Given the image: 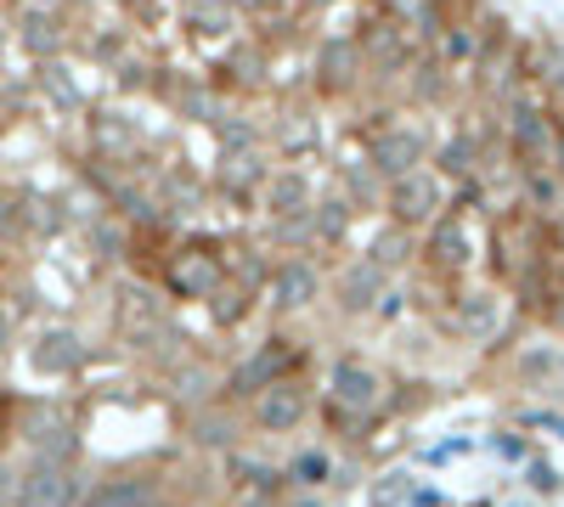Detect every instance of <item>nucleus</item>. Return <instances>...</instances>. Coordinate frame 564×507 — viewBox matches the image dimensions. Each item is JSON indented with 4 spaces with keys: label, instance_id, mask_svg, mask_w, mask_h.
<instances>
[{
    "label": "nucleus",
    "instance_id": "obj_24",
    "mask_svg": "<svg viewBox=\"0 0 564 507\" xmlns=\"http://www.w3.org/2000/svg\"><path fill=\"white\" fill-rule=\"evenodd\" d=\"M0 7H7V12H23V7H29V0H0Z\"/></svg>",
    "mask_w": 564,
    "mask_h": 507
},
{
    "label": "nucleus",
    "instance_id": "obj_11",
    "mask_svg": "<svg viewBox=\"0 0 564 507\" xmlns=\"http://www.w3.org/2000/svg\"><path fill=\"white\" fill-rule=\"evenodd\" d=\"M316 294H322V271H316L311 260H289V265L276 271V283H271L276 310H305Z\"/></svg>",
    "mask_w": 564,
    "mask_h": 507
},
{
    "label": "nucleus",
    "instance_id": "obj_7",
    "mask_svg": "<svg viewBox=\"0 0 564 507\" xmlns=\"http://www.w3.org/2000/svg\"><path fill=\"white\" fill-rule=\"evenodd\" d=\"M327 389H334V400L345 411H372V406H379V395H384V378L372 373L367 361H339L334 378H327Z\"/></svg>",
    "mask_w": 564,
    "mask_h": 507
},
{
    "label": "nucleus",
    "instance_id": "obj_6",
    "mask_svg": "<svg viewBox=\"0 0 564 507\" xmlns=\"http://www.w3.org/2000/svg\"><path fill=\"white\" fill-rule=\"evenodd\" d=\"M300 418H305V389H294V384H265L260 395H254V423L265 429V434H289V429H300Z\"/></svg>",
    "mask_w": 564,
    "mask_h": 507
},
{
    "label": "nucleus",
    "instance_id": "obj_10",
    "mask_svg": "<svg viewBox=\"0 0 564 507\" xmlns=\"http://www.w3.org/2000/svg\"><path fill=\"white\" fill-rule=\"evenodd\" d=\"M260 203H265V214H271V220H289V214H311V180H305L300 169H276V175L265 180Z\"/></svg>",
    "mask_w": 564,
    "mask_h": 507
},
{
    "label": "nucleus",
    "instance_id": "obj_23",
    "mask_svg": "<svg viewBox=\"0 0 564 507\" xmlns=\"http://www.w3.org/2000/svg\"><path fill=\"white\" fill-rule=\"evenodd\" d=\"M300 7H305V12H322V7H334V0H300Z\"/></svg>",
    "mask_w": 564,
    "mask_h": 507
},
{
    "label": "nucleus",
    "instance_id": "obj_9",
    "mask_svg": "<svg viewBox=\"0 0 564 507\" xmlns=\"http://www.w3.org/2000/svg\"><path fill=\"white\" fill-rule=\"evenodd\" d=\"M316 74H322V90H356V74H367V57L361 45H345V40H327L322 57H316Z\"/></svg>",
    "mask_w": 564,
    "mask_h": 507
},
{
    "label": "nucleus",
    "instance_id": "obj_1",
    "mask_svg": "<svg viewBox=\"0 0 564 507\" xmlns=\"http://www.w3.org/2000/svg\"><path fill=\"white\" fill-rule=\"evenodd\" d=\"M384 209L390 220L401 225V232H417V225H435L446 209H452V192H446V175L430 169V164H417L395 180H384Z\"/></svg>",
    "mask_w": 564,
    "mask_h": 507
},
{
    "label": "nucleus",
    "instance_id": "obj_2",
    "mask_svg": "<svg viewBox=\"0 0 564 507\" xmlns=\"http://www.w3.org/2000/svg\"><path fill=\"white\" fill-rule=\"evenodd\" d=\"M417 164H430V130L423 124H406V119H390L379 135L367 142V169L379 180H395Z\"/></svg>",
    "mask_w": 564,
    "mask_h": 507
},
{
    "label": "nucleus",
    "instance_id": "obj_26",
    "mask_svg": "<svg viewBox=\"0 0 564 507\" xmlns=\"http://www.w3.org/2000/svg\"><path fill=\"white\" fill-rule=\"evenodd\" d=\"M0 344H7V316H0Z\"/></svg>",
    "mask_w": 564,
    "mask_h": 507
},
{
    "label": "nucleus",
    "instance_id": "obj_19",
    "mask_svg": "<svg viewBox=\"0 0 564 507\" xmlns=\"http://www.w3.org/2000/svg\"><path fill=\"white\" fill-rule=\"evenodd\" d=\"M367 260L379 265V271H384V265H401V260H406V232H401V225H395L390 238H379V243H372V254H367Z\"/></svg>",
    "mask_w": 564,
    "mask_h": 507
},
{
    "label": "nucleus",
    "instance_id": "obj_21",
    "mask_svg": "<svg viewBox=\"0 0 564 507\" xmlns=\"http://www.w3.org/2000/svg\"><path fill=\"white\" fill-rule=\"evenodd\" d=\"M294 474H305V485H316V480L327 474V456H322V451H305L300 463H294Z\"/></svg>",
    "mask_w": 564,
    "mask_h": 507
},
{
    "label": "nucleus",
    "instance_id": "obj_4",
    "mask_svg": "<svg viewBox=\"0 0 564 507\" xmlns=\"http://www.w3.org/2000/svg\"><path fill=\"white\" fill-rule=\"evenodd\" d=\"M508 147H513V158L525 164V175H553L558 130H553L536 108H520V102H513V113H508Z\"/></svg>",
    "mask_w": 564,
    "mask_h": 507
},
{
    "label": "nucleus",
    "instance_id": "obj_13",
    "mask_svg": "<svg viewBox=\"0 0 564 507\" xmlns=\"http://www.w3.org/2000/svg\"><path fill=\"white\" fill-rule=\"evenodd\" d=\"M384 12H390V29H406V34H435L441 29L435 0H384Z\"/></svg>",
    "mask_w": 564,
    "mask_h": 507
},
{
    "label": "nucleus",
    "instance_id": "obj_20",
    "mask_svg": "<svg viewBox=\"0 0 564 507\" xmlns=\"http://www.w3.org/2000/svg\"><path fill=\"white\" fill-rule=\"evenodd\" d=\"M463 328H468V333H491V328H497V310H491V299H486V294L463 305Z\"/></svg>",
    "mask_w": 564,
    "mask_h": 507
},
{
    "label": "nucleus",
    "instance_id": "obj_22",
    "mask_svg": "<svg viewBox=\"0 0 564 507\" xmlns=\"http://www.w3.org/2000/svg\"><path fill=\"white\" fill-rule=\"evenodd\" d=\"M553 180L564 187V135H558V153H553Z\"/></svg>",
    "mask_w": 564,
    "mask_h": 507
},
{
    "label": "nucleus",
    "instance_id": "obj_3",
    "mask_svg": "<svg viewBox=\"0 0 564 507\" xmlns=\"http://www.w3.org/2000/svg\"><path fill=\"white\" fill-rule=\"evenodd\" d=\"M18 507H74L79 502V474L63 463V456H34V463L18 474Z\"/></svg>",
    "mask_w": 564,
    "mask_h": 507
},
{
    "label": "nucleus",
    "instance_id": "obj_18",
    "mask_svg": "<svg viewBox=\"0 0 564 507\" xmlns=\"http://www.w3.org/2000/svg\"><path fill=\"white\" fill-rule=\"evenodd\" d=\"M79 361V339L74 333H45V350H40V366L57 373V366H74Z\"/></svg>",
    "mask_w": 564,
    "mask_h": 507
},
{
    "label": "nucleus",
    "instance_id": "obj_5",
    "mask_svg": "<svg viewBox=\"0 0 564 507\" xmlns=\"http://www.w3.org/2000/svg\"><path fill=\"white\" fill-rule=\"evenodd\" d=\"M215 283H220V265H215L204 249H181V254L170 260V271H164V288L181 294V299H209Z\"/></svg>",
    "mask_w": 564,
    "mask_h": 507
},
{
    "label": "nucleus",
    "instance_id": "obj_25",
    "mask_svg": "<svg viewBox=\"0 0 564 507\" xmlns=\"http://www.w3.org/2000/svg\"><path fill=\"white\" fill-rule=\"evenodd\" d=\"M124 7H135V12H141V7H153V0H124Z\"/></svg>",
    "mask_w": 564,
    "mask_h": 507
},
{
    "label": "nucleus",
    "instance_id": "obj_27",
    "mask_svg": "<svg viewBox=\"0 0 564 507\" xmlns=\"http://www.w3.org/2000/svg\"><path fill=\"white\" fill-rule=\"evenodd\" d=\"M558 238H564V225H558Z\"/></svg>",
    "mask_w": 564,
    "mask_h": 507
},
{
    "label": "nucleus",
    "instance_id": "obj_15",
    "mask_svg": "<svg viewBox=\"0 0 564 507\" xmlns=\"http://www.w3.org/2000/svg\"><path fill=\"white\" fill-rule=\"evenodd\" d=\"M79 507H148V502H141V485L135 480H108V485H97L90 496H79Z\"/></svg>",
    "mask_w": 564,
    "mask_h": 507
},
{
    "label": "nucleus",
    "instance_id": "obj_16",
    "mask_svg": "<svg viewBox=\"0 0 564 507\" xmlns=\"http://www.w3.org/2000/svg\"><path fill=\"white\" fill-rule=\"evenodd\" d=\"M40 90H45V97H52V102H63L68 113H74V108H85V97H79V85H68L57 63H40Z\"/></svg>",
    "mask_w": 564,
    "mask_h": 507
},
{
    "label": "nucleus",
    "instance_id": "obj_14",
    "mask_svg": "<svg viewBox=\"0 0 564 507\" xmlns=\"http://www.w3.org/2000/svg\"><path fill=\"white\" fill-rule=\"evenodd\" d=\"M311 232H316L322 243H339V238L350 232V198H345V203H316V209H311Z\"/></svg>",
    "mask_w": 564,
    "mask_h": 507
},
{
    "label": "nucleus",
    "instance_id": "obj_8",
    "mask_svg": "<svg viewBox=\"0 0 564 507\" xmlns=\"http://www.w3.org/2000/svg\"><path fill=\"white\" fill-rule=\"evenodd\" d=\"M18 40H23V52H34L40 63H57L63 45H68L63 12H34V7H23V12H18Z\"/></svg>",
    "mask_w": 564,
    "mask_h": 507
},
{
    "label": "nucleus",
    "instance_id": "obj_12",
    "mask_svg": "<svg viewBox=\"0 0 564 507\" xmlns=\"http://www.w3.org/2000/svg\"><path fill=\"white\" fill-rule=\"evenodd\" d=\"M339 294H345V299H339L345 310H367L372 299H384V271L372 265V260H356V265L339 276Z\"/></svg>",
    "mask_w": 564,
    "mask_h": 507
},
{
    "label": "nucleus",
    "instance_id": "obj_17",
    "mask_svg": "<svg viewBox=\"0 0 564 507\" xmlns=\"http://www.w3.org/2000/svg\"><path fill=\"white\" fill-rule=\"evenodd\" d=\"M536 79L547 85L553 108L564 113V45H547V52H542V63H536Z\"/></svg>",
    "mask_w": 564,
    "mask_h": 507
}]
</instances>
